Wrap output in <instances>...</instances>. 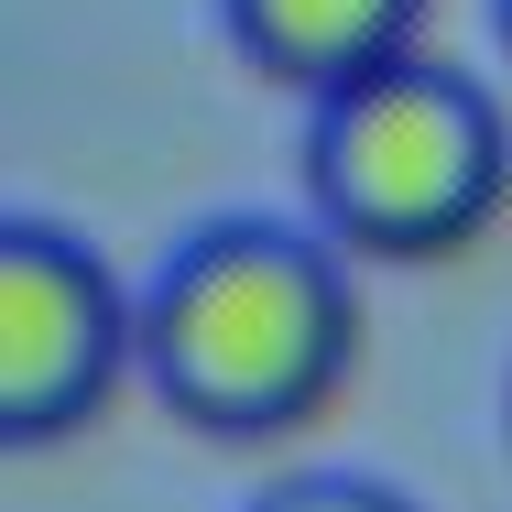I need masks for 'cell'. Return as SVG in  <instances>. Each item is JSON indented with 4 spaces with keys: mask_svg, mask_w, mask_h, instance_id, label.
I'll return each instance as SVG.
<instances>
[{
    "mask_svg": "<svg viewBox=\"0 0 512 512\" xmlns=\"http://www.w3.org/2000/svg\"><path fill=\"white\" fill-rule=\"evenodd\" d=\"M360 360V295L338 240L218 218L142 295V371L207 436H284L338 404Z\"/></svg>",
    "mask_w": 512,
    "mask_h": 512,
    "instance_id": "6da1fadb",
    "label": "cell"
},
{
    "mask_svg": "<svg viewBox=\"0 0 512 512\" xmlns=\"http://www.w3.org/2000/svg\"><path fill=\"white\" fill-rule=\"evenodd\" d=\"M306 197H316V229L360 262H447L502 218L512 131L491 109V88L404 55V66L316 99Z\"/></svg>",
    "mask_w": 512,
    "mask_h": 512,
    "instance_id": "7a4b0ae2",
    "label": "cell"
},
{
    "mask_svg": "<svg viewBox=\"0 0 512 512\" xmlns=\"http://www.w3.org/2000/svg\"><path fill=\"white\" fill-rule=\"evenodd\" d=\"M131 360H142V306H120L109 262L55 218H11L0 229V436L11 447L77 436Z\"/></svg>",
    "mask_w": 512,
    "mask_h": 512,
    "instance_id": "3957f363",
    "label": "cell"
},
{
    "mask_svg": "<svg viewBox=\"0 0 512 512\" xmlns=\"http://www.w3.org/2000/svg\"><path fill=\"white\" fill-rule=\"evenodd\" d=\"M218 11H229V44L295 99H338L404 66L414 22H425V0H218Z\"/></svg>",
    "mask_w": 512,
    "mask_h": 512,
    "instance_id": "277c9868",
    "label": "cell"
},
{
    "mask_svg": "<svg viewBox=\"0 0 512 512\" xmlns=\"http://www.w3.org/2000/svg\"><path fill=\"white\" fill-rule=\"evenodd\" d=\"M262 512H414V502L382 491V480H295V491H273Z\"/></svg>",
    "mask_w": 512,
    "mask_h": 512,
    "instance_id": "5b68a950",
    "label": "cell"
},
{
    "mask_svg": "<svg viewBox=\"0 0 512 512\" xmlns=\"http://www.w3.org/2000/svg\"><path fill=\"white\" fill-rule=\"evenodd\" d=\"M502 44H512V0H502Z\"/></svg>",
    "mask_w": 512,
    "mask_h": 512,
    "instance_id": "8992f818",
    "label": "cell"
}]
</instances>
